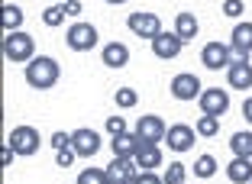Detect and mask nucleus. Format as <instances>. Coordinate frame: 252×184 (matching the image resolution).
Segmentation results:
<instances>
[{"label": "nucleus", "mask_w": 252, "mask_h": 184, "mask_svg": "<svg viewBox=\"0 0 252 184\" xmlns=\"http://www.w3.org/2000/svg\"><path fill=\"white\" fill-rule=\"evenodd\" d=\"M23 74H26V84H30L32 91H52L62 78V68H59V61L49 59V55H36L30 65L23 68Z\"/></svg>", "instance_id": "1"}, {"label": "nucleus", "mask_w": 252, "mask_h": 184, "mask_svg": "<svg viewBox=\"0 0 252 184\" xmlns=\"http://www.w3.org/2000/svg\"><path fill=\"white\" fill-rule=\"evenodd\" d=\"M3 55H7V61H16V65H30L32 59H36V39L30 36V32H7V39H3Z\"/></svg>", "instance_id": "2"}, {"label": "nucleus", "mask_w": 252, "mask_h": 184, "mask_svg": "<svg viewBox=\"0 0 252 184\" xmlns=\"http://www.w3.org/2000/svg\"><path fill=\"white\" fill-rule=\"evenodd\" d=\"M126 26H129V32H133V36H139V39H146V42H152V39L162 32V16L139 10V13H129V16H126Z\"/></svg>", "instance_id": "3"}, {"label": "nucleus", "mask_w": 252, "mask_h": 184, "mask_svg": "<svg viewBox=\"0 0 252 184\" xmlns=\"http://www.w3.org/2000/svg\"><path fill=\"white\" fill-rule=\"evenodd\" d=\"M7 146L13 149L16 155H36L39 146H42V139H39V129H36V126H16L13 133H10Z\"/></svg>", "instance_id": "4"}, {"label": "nucleus", "mask_w": 252, "mask_h": 184, "mask_svg": "<svg viewBox=\"0 0 252 184\" xmlns=\"http://www.w3.org/2000/svg\"><path fill=\"white\" fill-rule=\"evenodd\" d=\"M165 133H168V126H165V120L156 117V113H146L142 120H136V136H139L146 146H158V142H165Z\"/></svg>", "instance_id": "5"}, {"label": "nucleus", "mask_w": 252, "mask_h": 184, "mask_svg": "<svg viewBox=\"0 0 252 184\" xmlns=\"http://www.w3.org/2000/svg\"><path fill=\"white\" fill-rule=\"evenodd\" d=\"M197 103H200V113L204 117H223V113L230 110V94L223 88H204Z\"/></svg>", "instance_id": "6"}, {"label": "nucleus", "mask_w": 252, "mask_h": 184, "mask_svg": "<svg viewBox=\"0 0 252 184\" xmlns=\"http://www.w3.org/2000/svg\"><path fill=\"white\" fill-rule=\"evenodd\" d=\"M68 49L71 52H91L97 45V30L94 23H74V26H68Z\"/></svg>", "instance_id": "7"}, {"label": "nucleus", "mask_w": 252, "mask_h": 184, "mask_svg": "<svg viewBox=\"0 0 252 184\" xmlns=\"http://www.w3.org/2000/svg\"><path fill=\"white\" fill-rule=\"evenodd\" d=\"M71 149L78 152V158H94L100 152V133L91 129V126H81L71 133Z\"/></svg>", "instance_id": "8"}, {"label": "nucleus", "mask_w": 252, "mask_h": 184, "mask_svg": "<svg viewBox=\"0 0 252 184\" xmlns=\"http://www.w3.org/2000/svg\"><path fill=\"white\" fill-rule=\"evenodd\" d=\"M204 94V88H200V78L191 71H181L171 78V97L175 100H197V97Z\"/></svg>", "instance_id": "9"}, {"label": "nucleus", "mask_w": 252, "mask_h": 184, "mask_svg": "<svg viewBox=\"0 0 252 184\" xmlns=\"http://www.w3.org/2000/svg\"><path fill=\"white\" fill-rule=\"evenodd\" d=\"M200 61H204V68H210V71H223V68H230V61H233L230 42H207V45H204V52H200Z\"/></svg>", "instance_id": "10"}, {"label": "nucleus", "mask_w": 252, "mask_h": 184, "mask_svg": "<svg viewBox=\"0 0 252 184\" xmlns=\"http://www.w3.org/2000/svg\"><path fill=\"white\" fill-rule=\"evenodd\" d=\"M194 139H197V129L188 123H175L168 126V133H165V146L171 149V152H188V149L194 146Z\"/></svg>", "instance_id": "11"}, {"label": "nucleus", "mask_w": 252, "mask_h": 184, "mask_svg": "<svg viewBox=\"0 0 252 184\" xmlns=\"http://www.w3.org/2000/svg\"><path fill=\"white\" fill-rule=\"evenodd\" d=\"M181 49H185V42H181L178 32H165V30H162L156 39H152V52H156V59H162V61L178 59Z\"/></svg>", "instance_id": "12"}, {"label": "nucleus", "mask_w": 252, "mask_h": 184, "mask_svg": "<svg viewBox=\"0 0 252 184\" xmlns=\"http://www.w3.org/2000/svg\"><path fill=\"white\" fill-rule=\"evenodd\" d=\"M136 175H139L136 158H120V155H113V162L107 165V178H110V184H133Z\"/></svg>", "instance_id": "13"}, {"label": "nucleus", "mask_w": 252, "mask_h": 184, "mask_svg": "<svg viewBox=\"0 0 252 184\" xmlns=\"http://www.w3.org/2000/svg\"><path fill=\"white\" fill-rule=\"evenodd\" d=\"M226 81L233 91H252V61H230Z\"/></svg>", "instance_id": "14"}, {"label": "nucleus", "mask_w": 252, "mask_h": 184, "mask_svg": "<svg viewBox=\"0 0 252 184\" xmlns=\"http://www.w3.org/2000/svg\"><path fill=\"white\" fill-rule=\"evenodd\" d=\"M139 146H142V139L136 133H120V136H113V142H110L113 155H120V158H136Z\"/></svg>", "instance_id": "15"}, {"label": "nucleus", "mask_w": 252, "mask_h": 184, "mask_svg": "<svg viewBox=\"0 0 252 184\" xmlns=\"http://www.w3.org/2000/svg\"><path fill=\"white\" fill-rule=\"evenodd\" d=\"M100 61H104L107 68H126L129 65V49H126L123 42H107L104 52H100Z\"/></svg>", "instance_id": "16"}, {"label": "nucleus", "mask_w": 252, "mask_h": 184, "mask_svg": "<svg viewBox=\"0 0 252 184\" xmlns=\"http://www.w3.org/2000/svg\"><path fill=\"white\" fill-rule=\"evenodd\" d=\"M162 162H165V155H162L158 146H146V142H142L139 152H136V165H139V171H156V168H162Z\"/></svg>", "instance_id": "17"}, {"label": "nucleus", "mask_w": 252, "mask_h": 184, "mask_svg": "<svg viewBox=\"0 0 252 184\" xmlns=\"http://www.w3.org/2000/svg\"><path fill=\"white\" fill-rule=\"evenodd\" d=\"M226 178H230L233 184H249L252 181V158H239V155H233V162L226 165Z\"/></svg>", "instance_id": "18"}, {"label": "nucleus", "mask_w": 252, "mask_h": 184, "mask_svg": "<svg viewBox=\"0 0 252 184\" xmlns=\"http://www.w3.org/2000/svg\"><path fill=\"white\" fill-rule=\"evenodd\" d=\"M197 16L194 13H178L175 16V32L181 36V42H191V39H197Z\"/></svg>", "instance_id": "19"}, {"label": "nucleus", "mask_w": 252, "mask_h": 184, "mask_svg": "<svg viewBox=\"0 0 252 184\" xmlns=\"http://www.w3.org/2000/svg\"><path fill=\"white\" fill-rule=\"evenodd\" d=\"M230 45H233V49H243L246 55H249V52H252V23H236V26H233Z\"/></svg>", "instance_id": "20"}, {"label": "nucleus", "mask_w": 252, "mask_h": 184, "mask_svg": "<svg viewBox=\"0 0 252 184\" xmlns=\"http://www.w3.org/2000/svg\"><path fill=\"white\" fill-rule=\"evenodd\" d=\"M230 149H233V155H239V158H252V133L249 129L233 133L230 136Z\"/></svg>", "instance_id": "21"}, {"label": "nucleus", "mask_w": 252, "mask_h": 184, "mask_svg": "<svg viewBox=\"0 0 252 184\" xmlns=\"http://www.w3.org/2000/svg\"><path fill=\"white\" fill-rule=\"evenodd\" d=\"M194 175H197L200 181L214 178L217 175V158H214V155H197V162H194Z\"/></svg>", "instance_id": "22"}, {"label": "nucleus", "mask_w": 252, "mask_h": 184, "mask_svg": "<svg viewBox=\"0 0 252 184\" xmlns=\"http://www.w3.org/2000/svg\"><path fill=\"white\" fill-rule=\"evenodd\" d=\"M3 26H7V32H16L23 26V10L16 7V3H7V7H3Z\"/></svg>", "instance_id": "23"}, {"label": "nucleus", "mask_w": 252, "mask_h": 184, "mask_svg": "<svg viewBox=\"0 0 252 184\" xmlns=\"http://www.w3.org/2000/svg\"><path fill=\"white\" fill-rule=\"evenodd\" d=\"M162 181H165V184H185V181H188V168H185L181 162H171L168 168H165Z\"/></svg>", "instance_id": "24"}, {"label": "nucleus", "mask_w": 252, "mask_h": 184, "mask_svg": "<svg viewBox=\"0 0 252 184\" xmlns=\"http://www.w3.org/2000/svg\"><path fill=\"white\" fill-rule=\"evenodd\" d=\"M113 100H117V107H120V110H133L136 103H139V94H136L133 88H120L117 94H113Z\"/></svg>", "instance_id": "25"}, {"label": "nucleus", "mask_w": 252, "mask_h": 184, "mask_svg": "<svg viewBox=\"0 0 252 184\" xmlns=\"http://www.w3.org/2000/svg\"><path fill=\"white\" fill-rule=\"evenodd\" d=\"M78 184H110V178H107V168H84L78 175Z\"/></svg>", "instance_id": "26"}, {"label": "nucleus", "mask_w": 252, "mask_h": 184, "mask_svg": "<svg viewBox=\"0 0 252 184\" xmlns=\"http://www.w3.org/2000/svg\"><path fill=\"white\" fill-rule=\"evenodd\" d=\"M217 133H220V120H217V117H200V120H197V136H204V139H214Z\"/></svg>", "instance_id": "27"}, {"label": "nucleus", "mask_w": 252, "mask_h": 184, "mask_svg": "<svg viewBox=\"0 0 252 184\" xmlns=\"http://www.w3.org/2000/svg\"><path fill=\"white\" fill-rule=\"evenodd\" d=\"M42 23H45V26H52V30L62 26V23H65V7H62V3H59V7H49L42 13Z\"/></svg>", "instance_id": "28"}, {"label": "nucleus", "mask_w": 252, "mask_h": 184, "mask_svg": "<svg viewBox=\"0 0 252 184\" xmlns=\"http://www.w3.org/2000/svg\"><path fill=\"white\" fill-rule=\"evenodd\" d=\"M74 158H78V152H74L71 146H68V149H59V152H55V165H59V168H71Z\"/></svg>", "instance_id": "29"}, {"label": "nucleus", "mask_w": 252, "mask_h": 184, "mask_svg": "<svg viewBox=\"0 0 252 184\" xmlns=\"http://www.w3.org/2000/svg\"><path fill=\"white\" fill-rule=\"evenodd\" d=\"M107 133H110V136L129 133V129H126V120H123V117H110V120H107Z\"/></svg>", "instance_id": "30"}, {"label": "nucleus", "mask_w": 252, "mask_h": 184, "mask_svg": "<svg viewBox=\"0 0 252 184\" xmlns=\"http://www.w3.org/2000/svg\"><path fill=\"white\" fill-rule=\"evenodd\" d=\"M223 16H243V0H223Z\"/></svg>", "instance_id": "31"}, {"label": "nucleus", "mask_w": 252, "mask_h": 184, "mask_svg": "<svg viewBox=\"0 0 252 184\" xmlns=\"http://www.w3.org/2000/svg\"><path fill=\"white\" fill-rule=\"evenodd\" d=\"M133 184H165V181H162V178L156 175V171H139Z\"/></svg>", "instance_id": "32"}, {"label": "nucleus", "mask_w": 252, "mask_h": 184, "mask_svg": "<svg viewBox=\"0 0 252 184\" xmlns=\"http://www.w3.org/2000/svg\"><path fill=\"white\" fill-rule=\"evenodd\" d=\"M49 142H52V149L59 152V149H68V146H71V136H68V133H52V139H49Z\"/></svg>", "instance_id": "33"}, {"label": "nucleus", "mask_w": 252, "mask_h": 184, "mask_svg": "<svg viewBox=\"0 0 252 184\" xmlns=\"http://www.w3.org/2000/svg\"><path fill=\"white\" fill-rule=\"evenodd\" d=\"M62 7H65V16H78L81 13V3H78V0H68V3H62Z\"/></svg>", "instance_id": "34"}, {"label": "nucleus", "mask_w": 252, "mask_h": 184, "mask_svg": "<svg viewBox=\"0 0 252 184\" xmlns=\"http://www.w3.org/2000/svg\"><path fill=\"white\" fill-rule=\"evenodd\" d=\"M243 117L252 123V97H246V100H243Z\"/></svg>", "instance_id": "35"}, {"label": "nucleus", "mask_w": 252, "mask_h": 184, "mask_svg": "<svg viewBox=\"0 0 252 184\" xmlns=\"http://www.w3.org/2000/svg\"><path fill=\"white\" fill-rule=\"evenodd\" d=\"M13 155H16V152H13V149H10V146L3 149V165H10V162H13Z\"/></svg>", "instance_id": "36"}, {"label": "nucleus", "mask_w": 252, "mask_h": 184, "mask_svg": "<svg viewBox=\"0 0 252 184\" xmlns=\"http://www.w3.org/2000/svg\"><path fill=\"white\" fill-rule=\"evenodd\" d=\"M104 3H110V7H120V3H126V0H104Z\"/></svg>", "instance_id": "37"}, {"label": "nucleus", "mask_w": 252, "mask_h": 184, "mask_svg": "<svg viewBox=\"0 0 252 184\" xmlns=\"http://www.w3.org/2000/svg\"><path fill=\"white\" fill-rule=\"evenodd\" d=\"M59 3H68V0H59Z\"/></svg>", "instance_id": "38"}, {"label": "nucleus", "mask_w": 252, "mask_h": 184, "mask_svg": "<svg viewBox=\"0 0 252 184\" xmlns=\"http://www.w3.org/2000/svg\"><path fill=\"white\" fill-rule=\"evenodd\" d=\"M249 184H252V181H249Z\"/></svg>", "instance_id": "39"}]
</instances>
